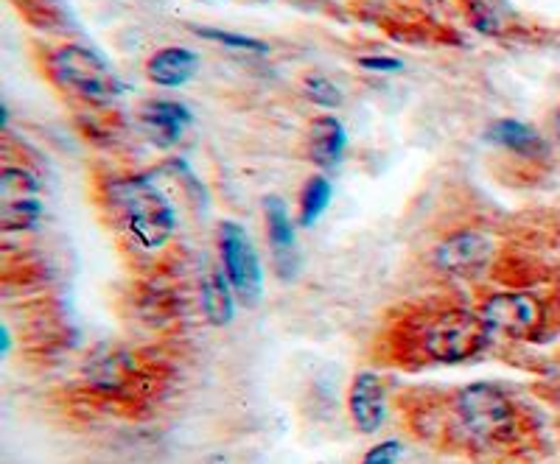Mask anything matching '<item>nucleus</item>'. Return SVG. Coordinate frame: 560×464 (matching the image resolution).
<instances>
[{
    "label": "nucleus",
    "mask_w": 560,
    "mask_h": 464,
    "mask_svg": "<svg viewBox=\"0 0 560 464\" xmlns=\"http://www.w3.org/2000/svg\"><path fill=\"white\" fill-rule=\"evenodd\" d=\"M194 115L191 109L179 102H149L140 109V127L147 132L149 141L154 146H174L185 134V129L191 127Z\"/></svg>",
    "instance_id": "nucleus-10"
},
{
    "label": "nucleus",
    "mask_w": 560,
    "mask_h": 464,
    "mask_svg": "<svg viewBox=\"0 0 560 464\" xmlns=\"http://www.w3.org/2000/svg\"><path fill=\"white\" fill-rule=\"evenodd\" d=\"M48 73L54 84L70 96L82 98L96 107L118 102L124 93L121 76L113 64L88 45H62L48 57Z\"/></svg>",
    "instance_id": "nucleus-4"
},
{
    "label": "nucleus",
    "mask_w": 560,
    "mask_h": 464,
    "mask_svg": "<svg viewBox=\"0 0 560 464\" xmlns=\"http://www.w3.org/2000/svg\"><path fill=\"white\" fill-rule=\"evenodd\" d=\"M331 199H334L331 179L325 177V174H314V177H308L306 185H303V191H300V202H298L300 227H306V229L314 227V224L325 216Z\"/></svg>",
    "instance_id": "nucleus-15"
},
{
    "label": "nucleus",
    "mask_w": 560,
    "mask_h": 464,
    "mask_svg": "<svg viewBox=\"0 0 560 464\" xmlns=\"http://www.w3.org/2000/svg\"><path fill=\"white\" fill-rule=\"evenodd\" d=\"M552 132H555V138L560 141V109L552 115Z\"/></svg>",
    "instance_id": "nucleus-23"
},
{
    "label": "nucleus",
    "mask_w": 560,
    "mask_h": 464,
    "mask_svg": "<svg viewBox=\"0 0 560 464\" xmlns=\"http://www.w3.org/2000/svg\"><path fill=\"white\" fill-rule=\"evenodd\" d=\"M113 218L124 236L140 249L154 252L172 241L177 229V211L172 199L160 191L152 177H115L104 188Z\"/></svg>",
    "instance_id": "nucleus-1"
},
{
    "label": "nucleus",
    "mask_w": 560,
    "mask_h": 464,
    "mask_svg": "<svg viewBox=\"0 0 560 464\" xmlns=\"http://www.w3.org/2000/svg\"><path fill=\"white\" fill-rule=\"evenodd\" d=\"M485 324L490 328V336L508 338H527L538 336V331L544 328V306L541 299L533 297V294L522 292H504L493 294V297L485 299V306L479 308Z\"/></svg>",
    "instance_id": "nucleus-6"
},
{
    "label": "nucleus",
    "mask_w": 560,
    "mask_h": 464,
    "mask_svg": "<svg viewBox=\"0 0 560 464\" xmlns=\"http://www.w3.org/2000/svg\"><path fill=\"white\" fill-rule=\"evenodd\" d=\"M404 456V445L398 439H384L378 445L370 448L362 456V464H398Z\"/></svg>",
    "instance_id": "nucleus-21"
},
{
    "label": "nucleus",
    "mask_w": 560,
    "mask_h": 464,
    "mask_svg": "<svg viewBox=\"0 0 560 464\" xmlns=\"http://www.w3.org/2000/svg\"><path fill=\"white\" fill-rule=\"evenodd\" d=\"M490 328L482 313L468 308H446L423 322L418 331L420 356L432 364H463L477 358L488 347Z\"/></svg>",
    "instance_id": "nucleus-3"
},
{
    "label": "nucleus",
    "mask_w": 560,
    "mask_h": 464,
    "mask_svg": "<svg viewBox=\"0 0 560 464\" xmlns=\"http://www.w3.org/2000/svg\"><path fill=\"white\" fill-rule=\"evenodd\" d=\"M264 216H267V236L275 254V269L283 281H289L298 269V233H294L287 202L280 197H267L264 199Z\"/></svg>",
    "instance_id": "nucleus-9"
},
{
    "label": "nucleus",
    "mask_w": 560,
    "mask_h": 464,
    "mask_svg": "<svg viewBox=\"0 0 560 464\" xmlns=\"http://www.w3.org/2000/svg\"><path fill=\"white\" fill-rule=\"evenodd\" d=\"M348 412L362 433H376L387 423V386L376 372H359L348 389Z\"/></svg>",
    "instance_id": "nucleus-8"
},
{
    "label": "nucleus",
    "mask_w": 560,
    "mask_h": 464,
    "mask_svg": "<svg viewBox=\"0 0 560 464\" xmlns=\"http://www.w3.org/2000/svg\"><path fill=\"white\" fill-rule=\"evenodd\" d=\"M197 71H199V53L191 51V48H183V45L160 48V51H154L147 62L149 82L168 90L188 84Z\"/></svg>",
    "instance_id": "nucleus-11"
},
{
    "label": "nucleus",
    "mask_w": 560,
    "mask_h": 464,
    "mask_svg": "<svg viewBox=\"0 0 560 464\" xmlns=\"http://www.w3.org/2000/svg\"><path fill=\"white\" fill-rule=\"evenodd\" d=\"M39 218H43V202L39 199L0 204V227H3V233H26V229L37 227Z\"/></svg>",
    "instance_id": "nucleus-17"
},
{
    "label": "nucleus",
    "mask_w": 560,
    "mask_h": 464,
    "mask_svg": "<svg viewBox=\"0 0 560 464\" xmlns=\"http://www.w3.org/2000/svg\"><path fill=\"white\" fill-rule=\"evenodd\" d=\"M197 34L202 39H210V43L224 45V48H233V51H253V53L269 51L267 43H261V39H255V37H247V34H238V32H224V28L199 26Z\"/></svg>",
    "instance_id": "nucleus-19"
},
{
    "label": "nucleus",
    "mask_w": 560,
    "mask_h": 464,
    "mask_svg": "<svg viewBox=\"0 0 560 464\" xmlns=\"http://www.w3.org/2000/svg\"><path fill=\"white\" fill-rule=\"evenodd\" d=\"M485 141L510 154H518V157H544L547 154V141L541 138V132L516 118H502V121L490 123Z\"/></svg>",
    "instance_id": "nucleus-13"
},
{
    "label": "nucleus",
    "mask_w": 560,
    "mask_h": 464,
    "mask_svg": "<svg viewBox=\"0 0 560 464\" xmlns=\"http://www.w3.org/2000/svg\"><path fill=\"white\" fill-rule=\"evenodd\" d=\"M303 93L308 96V102H314L317 107H325V109H334L342 104V90H339L328 76H314V73L312 76H306V82H303Z\"/></svg>",
    "instance_id": "nucleus-20"
},
{
    "label": "nucleus",
    "mask_w": 560,
    "mask_h": 464,
    "mask_svg": "<svg viewBox=\"0 0 560 464\" xmlns=\"http://www.w3.org/2000/svg\"><path fill=\"white\" fill-rule=\"evenodd\" d=\"M452 423L459 439L477 451H499L522 431V412L502 386L468 383L452 397Z\"/></svg>",
    "instance_id": "nucleus-2"
},
{
    "label": "nucleus",
    "mask_w": 560,
    "mask_h": 464,
    "mask_svg": "<svg viewBox=\"0 0 560 464\" xmlns=\"http://www.w3.org/2000/svg\"><path fill=\"white\" fill-rule=\"evenodd\" d=\"M39 199V182L32 171L18 166H7L0 174V204Z\"/></svg>",
    "instance_id": "nucleus-18"
},
{
    "label": "nucleus",
    "mask_w": 560,
    "mask_h": 464,
    "mask_svg": "<svg viewBox=\"0 0 560 464\" xmlns=\"http://www.w3.org/2000/svg\"><path fill=\"white\" fill-rule=\"evenodd\" d=\"M364 71L370 73H398L404 71V62L401 59H393V57H362L359 59Z\"/></svg>",
    "instance_id": "nucleus-22"
},
{
    "label": "nucleus",
    "mask_w": 560,
    "mask_h": 464,
    "mask_svg": "<svg viewBox=\"0 0 560 464\" xmlns=\"http://www.w3.org/2000/svg\"><path fill=\"white\" fill-rule=\"evenodd\" d=\"M236 292L230 286L228 274L213 269V272L205 274L202 281V311L205 319L217 328H224V324L233 322L236 317Z\"/></svg>",
    "instance_id": "nucleus-14"
},
{
    "label": "nucleus",
    "mask_w": 560,
    "mask_h": 464,
    "mask_svg": "<svg viewBox=\"0 0 560 464\" xmlns=\"http://www.w3.org/2000/svg\"><path fill=\"white\" fill-rule=\"evenodd\" d=\"M493 252H497L493 238L479 233V229H459V233L438 243L432 258L434 266L443 274H452L459 281H471V277L488 269V263L493 261Z\"/></svg>",
    "instance_id": "nucleus-7"
},
{
    "label": "nucleus",
    "mask_w": 560,
    "mask_h": 464,
    "mask_svg": "<svg viewBox=\"0 0 560 464\" xmlns=\"http://www.w3.org/2000/svg\"><path fill=\"white\" fill-rule=\"evenodd\" d=\"M348 152V132L334 115H319L308 132V159L323 171H334Z\"/></svg>",
    "instance_id": "nucleus-12"
},
{
    "label": "nucleus",
    "mask_w": 560,
    "mask_h": 464,
    "mask_svg": "<svg viewBox=\"0 0 560 464\" xmlns=\"http://www.w3.org/2000/svg\"><path fill=\"white\" fill-rule=\"evenodd\" d=\"M219 252H222V272L244 306L255 308L264 297V266L253 238L244 233L238 222H222L219 227Z\"/></svg>",
    "instance_id": "nucleus-5"
},
{
    "label": "nucleus",
    "mask_w": 560,
    "mask_h": 464,
    "mask_svg": "<svg viewBox=\"0 0 560 464\" xmlns=\"http://www.w3.org/2000/svg\"><path fill=\"white\" fill-rule=\"evenodd\" d=\"M468 20L479 34H488V37H499V34H508L513 28V12L502 7L499 0H471Z\"/></svg>",
    "instance_id": "nucleus-16"
}]
</instances>
